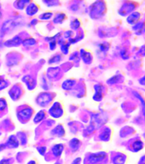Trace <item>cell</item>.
Here are the masks:
<instances>
[{
	"label": "cell",
	"instance_id": "1",
	"mask_svg": "<svg viewBox=\"0 0 145 164\" xmlns=\"http://www.w3.org/2000/svg\"><path fill=\"white\" fill-rule=\"evenodd\" d=\"M63 113L62 108L61 106V104L59 103H55L53 104V106L50 108V114L53 116L54 118H59L61 117Z\"/></svg>",
	"mask_w": 145,
	"mask_h": 164
},
{
	"label": "cell",
	"instance_id": "2",
	"mask_svg": "<svg viewBox=\"0 0 145 164\" xmlns=\"http://www.w3.org/2000/svg\"><path fill=\"white\" fill-rule=\"evenodd\" d=\"M17 26V21H13V20H9L7 21H5L3 25V28L1 29L2 33H6L7 32H9L10 30L13 29Z\"/></svg>",
	"mask_w": 145,
	"mask_h": 164
},
{
	"label": "cell",
	"instance_id": "3",
	"mask_svg": "<svg viewBox=\"0 0 145 164\" xmlns=\"http://www.w3.org/2000/svg\"><path fill=\"white\" fill-rule=\"evenodd\" d=\"M51 100V97L49 95L48 93H41L38 98H37V102L39 105H42V106H45L47 105L50 102Z\"/></svg>",
	"mask_w": 145,
	"mask_h": 164
},
{
	"label": "cell",
	"instance_id": "4",
	"mask_svg": "<svg viewBox=\"0 0 145 164\" xmlns=\"http://www.w3.org/2000/svg\"><path fill=\"white\" fill-rule=\"evenodd\" d=\"M22 40L20 38L19 36H16L12 39H9L7 41L4 42V45L5 46H8V47H10V46H17L19 45L20 44H21Z\"/></svg>",
	"mask_w": 145,
	"mask_h": 164
},
{
	"label": "cell",
	"instance_id": "5",
	"mask_svg": "<svg viewBox=\"0 0 145 164\" xmlns=\"http://www.w3.org/2000/svg\"><path fill=\"white\" fill-rule=\"evenodd\" d=\"M9 93H10V97L13 100H17L21 96V89L18 87H14L13 88H11Z\"/></svg>",
	"mask_w": 145,
	"mask_h": 164
},
{
	"label": "cell",
	"instance_id": "6",
	"mask_svg": "<svg viewBox=\"0 0 145 164\" xmlns=\"http://www.w3.org/2000/svg\"><path fill=\"white\" fill-rule=\"evenodd\" d=\"M38 10H39L38 6L33 4H30V5H28L27 7V14H28V16H32L35 15L38 12Z\"/></svg>",
	"mask_w": 145,
	"mask_h": 164
},
{
	"label": "cell",
	"instance_id": "7",
	"mask_svg": "<svg viewBox=\"0 0 145 164\" xmlns=\"http://www.w3.org/2000/svg\"><path fill=\"white\" fill-rule=\"evenodd\" d=\"M32 115V112L29 109H22L21 110L19 113H18V116L20 117H21L22 120H28L30 118V116Z\"/></svg>",
	"mask_w": 145,
	"mask_h": 164
},
{
	"label": "cell",
	"instance_id": "8",
	"mask_svg": "<svg viewBox=\"0 0 145 164\" xmlns=\"http://www.w3.org/2000/svg\"><path fill=\"white\" fill-rule=\"evenodd\" d=\"M52 151H53V154L55 155L56 156L59 157L62 151H63V145H54V147L52 148Z\"/></svg>",
	"mask_w": 145,
	"mask_h": 164
},
{
	"label": "cell",
	"instance_id": "9",
	"mask_svg": "<svg viewBox=\"0 0 145 164\" xmlns=\"http://www.w3.org/2000/svg\"><path fill=\"white\" fill-rule=\"evenodd\" d=\"M7 146H9L10 148H16L18 146V141L15 136H10L7 141Z\"/></svg>",
	"mask_w": 145,
	"mask_h": 164
},
{
	"label": "cell",
	"instance_id": "10",
	"mask_svg": "<svg viewBox=\"0 0 145 164\" xmlns=\"http://www.w3.org/2000/svg\"><path fill=\"white\" fill-rule=\"evenodd\" d=\"M24 79H26V80H23V81L27 84V86L28 87L30 90H33V88L35 87V83H34V81H33V80L32 79V78L30 77V76H25Z\"/></svg>",
	"mask_w": 145,
	"mask_h": 164
},
{
	"label": "cell",
	"instance_id": "11",
	"mask_svg": "<svg viewBox=\"0 0 145 164\" xmlns=\"http://www.w3.org/2000/svg\"><path fill=\"white\" fill-rule=\"evenodd\" d=\"M79 145H80V142H79V140L77 139V138H74L70 142V146H71V148L74 151H77L78 149H79Z\"/></svg>",
	"mask_w": 145,
	"mask_h": 164
},
{
	"label": "cell",
	"instance_id": "12",
	"mask_svg": "<svg viewBox=\"0 0 145 164\" xmlns=\"http://www.w3.org/2000/svg\"><path fill=\"white\" fill-rule=\"evenodd\" d=\"M45 112L44 111H39V113L36 115V116L34 117V122L38 123V122H40L44 118H45Z\"/></svg>",
	"mask_w": 145,
	"mask_h": 164
},
{
	"label": "cell",
	"instance_id": "13",
	"mask_svg": "<svg viewBox=\"0 0 145 164\" xmlns=\"http://www.w3.org/2000/svg\"><path fill=\"white\" fill-rule=\"evenodd\" d=\"M64 18H65V15L63 13H58V14L56 15V16H55L54 21L56 23H60V22H62L63 21Z\"/></svg>",
	"mask_w": 145,
	"mask_h": 164
},
{
	"label": "cell",
	"instance_id": "14",
	"mask_svg": "<svg viewBox=\"0 0 145 164\" xmlns=\"http://www.w3.org/2000/svg\"><path fill=\"white\" fill-rule=\"evenodd\" d=\"M74 84V80H66V81L63 83V85H62V87H63L65 90H69L71 87H73Z\"/></svg>",
	"mask_w": 145,
	"mask_h": 164
},
{
	"label": "cell",
	"instance_id": "15",
	"mask_svg": "<svg viewBox=\"0 0 145 164\" xmlns=\"http://www.w3.org/2000/svg\"><path fill=\"white\" fill-rule=\"evenodd\" d=\"M29 4V1H19L16 3V8L17 9H23L24 7H26V4Z\"/></svg>",
	"mask_w": 145,
	"mask_h": 164
},
{
	"label": "cell",
	"instance_id": "16",
	"mask_svg": "<svg viewBox=\"0 0 145 164\" xmlns=\"http://www.w3.org/2000/svg\"><path fill=\"white\" fill-rule=\"evenodd\" d=\"M34 44H36V41H35V39H26L25 41H23V45H26V46H28V45H34Z\"/></svg>",
	"mask_w": 145,
	"mask_h": 164
},
{
	"label": "cell",
	"instance_id": "17",
	"mask_svg": "<svg viewBox=\"0 0 145 164\" xmlns=\"http://www.w3.org/2000/svg\"><path fill=\"white\" fill-rule=\"evenodd\" d=\"M60 60H61V56L57 55V56H54V57H52V58L50 59L49 63H55V62H60Z\"/></svg>",
	"mask_w": 145,
	"mask_h": 164
},
{
	"label": "cell",
	"instance_id": "18",
	"mask_svg": "<svg viewBox=\"0 0 145 164\" xmlns=\"http://www.w3.org/2000/svg\"><path fill=\"white\" fill-rule=\"evenodd\" d=\"M79 20H74V21H72V23H71V27H72V28L73 29H76L78 28L79 27Z\"/></svg>",
	"mask_w": 145,
	"mask_h": 164
},
{
	"label": "cell",
	"instance_id": "19",
	"mask_svg": "<svg viewBox=\"0 0 145 164\" xmlns=\"http://www.w3.org/2000/svg\"><path fill=\"white\" fill-rule=\"evenodd\" d=\"M52 16V13H45L43 16H40V19L42 20H48Z\"/></svg>",
	"mask_w": 145,
	"mask_h": 164
},
{
	"label": "cell",
	"instance_id": "20",
	"mask_svg": "<svg viewBox=\"0 0 145 164\" xmlns=\"http://www.w3.org/2000/svg\"><path fill=\"white\" fill-rule=\"evenodd\" d=\"M7 86H8V83L5 80H4L2 78H0V90L4 89V87H6Z\"/></svg>",
	"mask_w": 145,
	"mask_h": 164
},
{
	"label": "cell",
	"instance_id": "21",
	"mask_svg": "<svg viewBox=\"0 0 145 164\" xmlns=\"http://www.w3.org/2000/svg\"><path fill=\"white\" fill-rule=\"evenodd\" d=\"M6 106H7V104H6L5 100L4 99H0V110L4 109L6 108Z\"/></svg>",
	"mask_w": 145,
	"mask_h": 164
},
{
	"label": "cell",
	"instance_id": "22",
	"mask_svg": "<svg viewBox=\"0 0 145 164\" xmlns=\"http://www.w3.org/2000/svg\"><path fill=\"white\" fill-rule=\"evenodd\" d=\"M68 45H62V51H63L64 54H67L68 51Z\"/></svg>",
	"mask_w": 145,
	"mask_h": 164
},
{
	"label": "cell",
	"instance_id": "23",
	"mask_svg": "<svg viewBox=\"0 0 145 164\" xmlns=\"http://www.w3.org/2000/svg\"><path fill=\"white\" fill-rule=\"evenodd\" d=\"M56 45H57L56 40L50 41V50H54V49L56 48Z\"/></svg>",
	"mask_w": 145,
	"mask_h": 164
},
{
	"label": "cell",
	"instance_id": "24",
	"mask_svg": "<svg viewBox=\"0 0 145 164\" xmlns=\"http://www.w3.org/2000/svg\"><path fill=\"white\" fill-rule=\"evenodd\" d=\"M0 164H10V162H9V160H7V159H3V160L0 162Z\"/></svg>",
	"mask_w": 145,
	"mask_h": 164
},
{
	"label": "cell",
	"instance_id": "25",
	"mask_svg": "<svg viewBox=\"0 0 145 164\" xmlns=\"http://www.w3.org/2000/svg\"><path fill=\"white\" fill-rule=\"evenodd\" d=\"M80 158H77V159H75L73 163H72V164H79V162H80Z\"/></svg>",
	"mask_w": 145,
	"mask_h": 164
},
{
	"label": "cell",
	"instance_id": "26",
	"mask_svg": "<svg viewBox=\"0 0 145 164\" xmlns=\"http://www.w3.org/2000/svg\"><path fill=\"white\" fill-rule=\"evenodd\" d=\"M5 147V145H0V151H3V149Z\"/></svg>",
	"mask_w": 145,
	"mask_h": 164
},
{
	"label": "cell",
	"instance_id": "27",
	"mask_svg": "<svg viewBox=\"0 0 145 164\" xmlns=\"http://www.w3.org/2000/svg\"><path fill=\"white\" fill-rule=\"evenodd\" d=\"M28 164H36V163H35L34 162H30V163H29Z\"/></svg>",
	"mask_w": 145,
	"mask_h": 164
},
{
	"label": "cell",
	"instance_id": "28",
	"mask_svg": "<svg viewBox=\"0 0 145 164\" xmlns=\"http://www.w3.org/2000/svg\"><path fill=\"white\" fill-rule=\"evenodd\" d=\"M1 17H2V14H1V11H0V19H1Z\"/></svg>",
	"mask_w": 145,
	"mask_h": 164
}]
</instances>
